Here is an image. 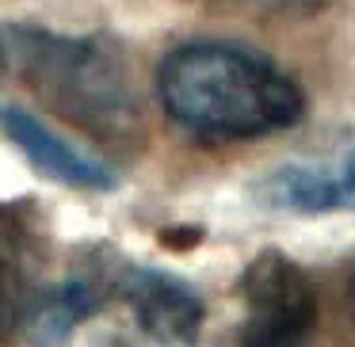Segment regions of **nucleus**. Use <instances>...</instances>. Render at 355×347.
<instances>
[{
	"instance_id": "2",
	"label": "nucleus",
	"mask_w": 355,
	"mask_h": 347,
	"mask_svg": "<svg viewBox=\"0 0 355 347\" xmlns=\"http://www.w3.org/2000/svg\"><path fill=\"white\" fill-rule=\"evenodd\" d=\"M8 39L24 77L58 115L100 138H130L138 130V92L111 42L27 24H16Z\"/></svg>"
},
{
	"instance_id": "5",
	"label": "nucleus",
	"mask_w": 355,
	"mask_h": 347,
	"mask_svg": "<svg viewBox=\"0 0 355 347\" xmlns=\"http://www.w3.org/2000/svg\"><path fill=\"white\" fill-rule=\"evenodd\" d=\"M0 134L54 184L73 187V191H92L107 195L119 187V172L107 161H100L96 153L65 141L62 134H54L39 115H31L19 103H0Z\"/></svg>"
},
{
	"instance_id": "9",
	"label": "nucleus",
	"mask_w": 355,
	"mask_h": 347,
	"mask_svg": "<svg viewBox=\"0 0 355 347\" xmlns=\"http://www.w3.org/2000/svg\"><path fill=\"white\" fill-rule=\"evenodd\" d=\"M222 4L263 12V16H313V12H321L329 0H222Z\"/></svg>"
},
{
	"instance_id": "6",
	"label": "nucleus",
	"mask_w": 355,
	"mask_h": 347,
	"mask_svg": "<svg viewBox=\"0 0 355 347\" xmlns=\"http://www.w3.org/2000/svg\"><path fill=\"white\" fill-rule=\"evenodd\" d=\"M42 290V244L27 202H0V344L24 336Z\"/></svg>"
},
{
	"instance_id": "7",
	"label": "nucleus",
	"mask_w": 355,
	"mask_h": 347,
	"mask_svg": "<svg viewBox=\"0 0 355 347\" xmlns=\"http://www.w3.org/2000/svg\"><path fill=\"white\" fill-rule=\"evenodd\" d=\"M260 199L291 214L355 210V149L332 161H298L275 168L260 184Z\"/></svg>"
},
{
	"instance_id": "4",
	"label": "nucleus",
	"mask_w": 355,
	"mask_h": 347,
	"mask_svg": "<svg viewBox=\"0 0 355 347\" xmlns=\"http://www.w3.org/2000/svg\"><path fill=\"white\" fill-rule=\"evenodd\" d=\"M107 275L111 298L126 301L138 328L157 347H195L199 344L207 301L187 278L146 263H115Z\"/></svg>"
},
{
	"instance_id": "10",
	"label": "nucleus",
	"mask_w": 355,
	"mask_h": 347,
	"mask_svg": "<svg viewBox=\"0 0 355 347\" xmlns=\"http://www.w3.org/2000/svg\"><path fill=\"white\" fill-rule=\"evenodd\" d=\"M0 69H4V39H0Z\"/></svg>"
},
{
	"instance_id": "1",
	"label": "nucleus",
	"mask_w": 355,
	"mask_h": 347,
	"mask_svg": "<svg viewBox=\"0 0 355 347\" xmlns=\"http://www.w3.org/2000/svg\"><path fill=\"white\" fill-rule=\"evenodd\" d=\"M161 107L187 134L248 141L291 130L306 115L302 88L271 57L237 42H184L157 65Z\"/></svg>"
},
{
	"instance_id": "8",
	"label": "nucleus",
	"mask_w": 355,
	"mask_h": 347,
	"mask_svg": "<svg viewBox=\"0 0 355 347\" xmlns=\"http://www.w3.org/2000/svg\"><path fill=\"white\" fill-rule=\"evenodd\" d=\"M111 298L107 275H73L62 283H42L31 317L24 324V339L35 347H62L80 324H88Z\"/></svg>"
},
{
	"instance_id": "3",
	"label": "nucleus",
	"mask_w": 355,
	"mask_h": 347,
	"mask_svg": "<svg viewBox=\"0 0 355 347\" xmlns=\"http://www.w3.org/2000/svg\"><path fill=\"white\" fill-rule=\"evenodd\" d=\"M241 317L230 347H309L317 332V298L291 256L260 252L241 275Z\"/></svg>"
}]
</instances>
